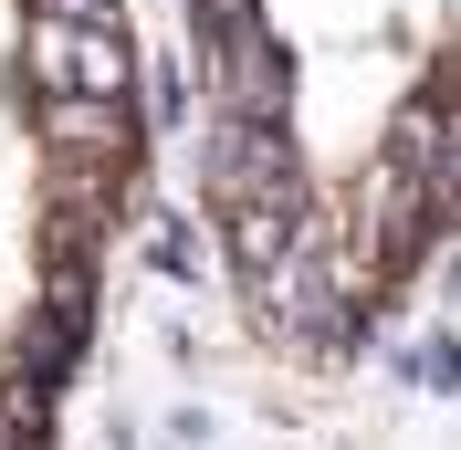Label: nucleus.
Returning a JSON list of instances; mask_svg holds the SVG:
<instances>
[{
	"label": "nucleus",
	"mask_w": 461,
	"mask_h": 450,
	"mask_svg": "<svg viewBox=\"0 0 461 450\" xmlns=\"http://www.w3.org/2000/svg\"><path fill=\"white\" fill-rule=\"evenodd\" d=\"M22 74L42 94H95V105H137V42L126 22H22Z\"/></svg>",
	"instance_id": "f257e3e1"
},
{
	"label": "nucleus",
	"mask_w": 461,
	"mask_h": 450,
	"mask_svg": "<svg viewBox=\"0 0 461 450\" xmlns=\"http://www.w3.org/2000/svg\"><path fill=\"white\" fill-rule=\"evenodd\" d=\"M200 85L221 115H241V126H284V42H273V22L262 11H241V22L200 32Z\"/></svg>",
	"instance_id": "f03ea898"
},
{
	"label": "nucleus",
	"mask_w": 461,
	"mask_h": 450,
	"mask_svg": "<svg viewBox=\"0 0 461 450\" xmlns=\"http://www.w3.org/2000/svg\"><path fill=\"white\" fill-rule=\"evenodd\" d=\"M210 199H294V147L284 126H241V115H210Z\"/></svg>",
	"instance_id": "7ed1b4c3"
},
{
	"label": "nucleus",
	"mask_w": 461,
	"mask_h": 450,
	"mask_svg": "<svg viewBox=\"0 0 461 450\" xmlns=\"http://www.w3.org/2000/svg\"><path fill=\"white\" fill-rule=\"evenodd\" d=\"M32 22H126V11H115V0H32Z\"/></svg>",
	"instance_id": "20e7f679"
}]
</instances>
